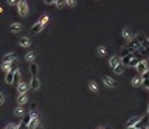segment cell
Segmentation results:
<instances>
[{
  "label": "cell",
  "instance_id": "ba28073f",
  "mask_svg": "<svg viewBox=\"0 0 149 129\" xmlns=\"http://www.w3.org/2000/svg\"><path fill=\"white\" fill-rule=\"evenodd\" d=\"M26 89H28V86H26L25 82H20V84L17 86V90L20 95H26Z\"/></svg>",
  "mask_w": 149,
  "mask_h": 129
},
{
  "label": "cell",
  "instance_id": "2e32d148",
  "mask_svg": "<svg viewBox=\"0 0 149 129\" xmlns=\"http://www.w3.org/2000/svg\"><path fill=\"white\" fill-rule=\"evenodd\" d=\"M30 72H31V75H33V78L34 76H37V66H36V64H30Z\"/></svg>",
  "mask_w": 149,
  "mask_h": 129
},
{
  "label": "cell",
  "instance_id": "484cf974",
  "mask_svg": "<svg viewBox=\"0 0 149 129\" xmlns=\"http://www.w3.org/2000/svg\"><path fill=\"white\" fill-rule=\"evenodd\" d=\"M47 22H48V14H44V16H42V19H40V24L45 25Z\"/></svg>",
  "mask_w": 149,
  "mask_h": 129
},
{
  "label": "cell",
  "instance_id": "8fae6325",
  "mask_svg": "<svg viewBox=\"0 0 149 129\" xmlns=\"http://www.w3.org/2000/svg\"><path fill=\"white\" fill-rule=\"evenodd\" d=\"M17 103H19V106H24L25 103H28V97H26V95H19Z\"/></svg>",
  "mask_w": 149,
  "mask_h": 129
},
{
  "label": "cell",
  "instance_id": "d6986e66",
  "mask_svg": "<svg viewBox=\"0 0 149 129\" xmlns=\"http://www.w3.org/2000/svg\"><path fill=\"white\" fill-rule=\"evenodd\" d=\"M42 26H44V25H42L40 22H37V24H34V25H33V28H31V30H33V33H39L40 30H42Z\"/></svg>",
  "mask_w": 149,
  "mask_h": 129
},
{
  "label": "cell",
  "instance_id": "7402d4cb",
  "mask_svg": "<svg viewBox=\"0 0 149 129\" xmlns=\"http://www.w3.org/2000/svg\"><path fill=\"white\" fill-rule=\"evenodd\" d=\"M30 121H31V113H30V115H25V117H24V120H22V123L28 126V124H30Z\"/></svg>",
  "mask_w": 149,
  "mask_h": 129
},
{
  "label": "cell",
  "instance_id": "6da1fadb",
  "mask_svg": "<svg viewBox=\"0 0 149 129\" xmlns=\"http://www.w3.org/2000/svg\"><path fill=\"white\" fill-rule=\"evenodd\" d=\"M17 9H19V14L25 17L26 14H28V3L26 2H19L17 3Z\"/></svg>",
  "mask_w": 149,
  "mask_h": 129
},
{
  "label": "cell",
  "instance_id": "9a60e30c",
  "mask_svg": "<svg viewBox=\"0 0 149 129\" xmlns=\"http://www.w3.org/2000/svg\"><path fill=\"white\" fill-rule=\"evenodd\" d=\"M25 113V107L24 106H19V107H16V111H14V115L16 117H22Z\"/></svg>",
  "mask_w": 149,
  "mask_h": 129
},
{
  "label": "cell",
  "instance_id": "ac0fdd59",
  "mask_svg": "<svg viewBox=\"0 0 149 129\" xmlns=\"http://www.w3.org/2000/svg\"><path fill=\"white\" fill-rule=\"evenodd\" d=\"M20 30H22L20 24H13V25H11V31H13V33H19Z\"/></svg>",
  "mask_w": 149,
  "mask_h": 129
},
{
  "label": "cell",
  "instance_id": "4dcf8cb0",
  "mask_svg": "<svg viewBox=\"0 0 149 129\" xmlns=\"http://www.w3.org/2000/svg\"><path fill=\"white\" fill-rule=\"evenodd\" d=\"M19 129H30V128L26 126V124H24V123H20V124H19Z\"/></svg>",
  "mask_w": 149,
  "mask_h": 129
},
{
  "label": "cell",
  "instance_id": "5bb4252c",
  "mask_svg": "<svg viewBox=\"0 0 149 129\" xmlns=\"http://www.w3.org/2000/svg\"><path fill=\"white\" fill-rule=\"evenodd\" d=\"M141 78H143V82H141V84H143V87H146V89H149V73L146 72V73H144Z\"/></svg>",
  "mask_w": 149,
  "mask_h": 129
},
{
  "label": "cell",
  "instance_id": "44dd1931",
  "mask_svg": "<svg viewBox=\"0 0 149 129\" xmlns=\"http://www.w3.org/2000/svg\"><path fill=\"white\" fill-rule=\"evenodd\" d=\"M113 72H115V73H117V75H120V73H123V72H124V66H123V64H120V66H117V67H115V69H113Z\"/></svg>",
  "mask_w": 149,
  "mask_h": 129
},
{
  "label": "cell",
  "instance_id": "e575fe53",
  "mask_svg": "<svg viewBox=\"0 0 149 129\" xmlns=\"http://www.w3.org/2000/svg\"><path fill=\"white\" fill-rule=\"evenodd\" d=\"M99 129H104V128H99Z\"/></svg>",
  "mask_w": 149,
  "mask_h": 129
},
{
  "label": "cell",
  "instance_id": "8992f818",
  "mask_svg": "<svg viewBox=\"0 0 149 129\" xmlns=\"http://www.w3.org/2000/svg\"><path fill=\"white\" fill-rule=\"evenodd\" d=\"M14 61H16V53H8V55H5L3 56V62H14Z\"/></svg>",
  "mask_w": 149,
  "mask_h": 129
},
{
  "label": "cell",
  "instance_id": "4316f807",
  "mask_svg": "<svg viewBox=\"0 0 149 129\" xmlns=\"http://www.w3.org/2000/svg\"><path fill=\"white\" fill-rule=\"evenodd\" d=\"M133 86H138V84H141L143 82V78H133Z\"/></svg>",
  "mask_w": 149,
  "mask_h": 129
},
{
  "label": "cell",
  "instance_id": "603a6c76",
  "mask_svg": "<svg viewBox=\"0 0 149 129\" xmlns=\"http://www.w3.org/2000/svg\"><path fill=\"white\" fill-rule=\"evenodd\" d=\"M55 5H56V6H58V8H59V9H62V8H64V6H65V5H67V2H62V0H58V2H56V3H55Z\"/></svg>",
  "mask_w": 149,
  "mask_h": 129
},
{
  "label": "cell",
  "instance_id": "cb8c5ba5",
  "mask_svg": "<svg viewBox=\"0 0 149 129\" xmlns=\"http://www.w3.org/2000/svg\"><path fill=\"white\" fill-rule=\"evenodd\" d=\"M98 55L99 56H104L106 55V48L102 47V45H99V47H98Z\"/></svg>",
  "mask_w": 149,
  "mask_h": 129
},
{
  "label": "cell",
  "instance_id": "5b68a950",
  "mask_svg": "<svg viewBox=\"0 0 149 129\" xmlns=\"http://www.w3.org/2000/svg\"><path fill=\"white\" fill-rule=\"evenodd\" d=\"M109 64L113 67V69H115L117 66H120V64H121V56H112L110 61H109Z\"/></svg>",
  "mask_w": 149,
  "mask_h": 129
},
{
  "label": "cell",
  "instance_id": "d6a6232c",
  "mask_svg": "<svg viewBox=\"0 0 149 129\" xmlns=\"http://www.w3.org/2000/svg\"><path fill=\"white\" fill-rule=\"evenodd\" d=\"M146 129H149V117H148V121H146Z\"/></svg>",
  "mask_w": 149,
  "mask_h": 129
},
{
  "label": "cell",
  "instance_id": "52a82bcc",
  "mask_svg": "<svg viewBox=\"0 0 149 129\" xmlns=\"http://www.w3.org/2000/svg\"><path fill=\"white\" fill-rule=\"evenodd\" d=\"M39 86H40V82H39V79H37V76L31 78V82H30V87H31L33 90H37V89H39Z\"/></svg>",
  "mask_w": 149,
  "mask_h": 129
},
{
  "label": "cell",
  "instance_id": "f546056e",
  "mask_svg": "<svg viewBox=\"0 0 149 129\" xmlns=\"http://www.w3.org/2000/svg\"><path fill=\"white\" fill-rule=\"evenodd\" d=\"M5 129H19V128L16 126V124H8V126H6Z\"/></svg>",
  "mask_w": 149,
  "mask_h": 129
},
{
  "label": "cell",
  "instance_id": "d4e9b609",
  "mask_svg": "<svg viewBox=\"0 0 149 129\" xmlns=\"http://www.w3.org/2000/svg\"><path fill=\"white\" fill-rule=\"evenodd\" d=\"M19 79H20V72H16V73H14V82H17V86L20 84V82H19Z\"/></svg>",
  "mask_w": 149,
  "mask_h": 129
},
{
  "label": "cell",
  "instance_id": "277c9868",
  "mask_svg": "<svg viewBox=\"0 0 149 129\" xmlns=\"http://www.w3.org/2000/svg\"><path fill=\"white\" fill-rule=\"evenodd\" d=\"M37 123H39V117H37V113L36 112H31V121H30L28 128L30 129H34V128L37 126Z\"/></svg>",
  "mask_w": 149,
  "mask_h": 129
},
{
  "label": "cell",
  "instance_id": "e0dca14e",
  "mask_svg": "<svg viewBox=\"0 0 149 129\" xmlns=\"http://www.w3.org/2000/svg\"><path fill=\"white\" fill-rule=\"evenodd\" d=\"M34 58H36V55H34V51H30V53H26V56H25V59L28 61V62H31V64H33Z\"/></svg>",
  "mask_w": 149,
  "mask_h": 129
},
{
  "label": "cell",
  "instance_id": "30bf717a",
  "mask_svg": "<svg viewBox=\"0 0 149 129\" xmlns=\"http://www.w3.org/2000/svg\"><path fill=\"white\" fill-rule=\"evenodd\" d=\"M89 87H90V90H92L93 93H99V87H98V84H96L95 81H90V82H89Z\"/></svg>",
  "mask_w": 149,
  "mask_h": 129
},
{
  "label": "cell",
  "instance_id": "1f68e13d",
  "mask_svg": "<svg viewBox=\"0 0 149 129\" xmlns=\"http://www.w3.org/2000/svg\"><path fill=\"white\" fill-rule=\"evenodd\" d=\"M8 3H9V5H17L19 2H16V0H8Z\"/></svg>",
  "mask_w": 149,
  "mask_h": 129
},
{
  "label": "cell",
  "instance_id": "4fadbf2b",
  "mask_svg": "<svg viewBox=\"0 0 149 129\" xmlns=\"http://www.w3.org/2000/svg\"><path fill=\"white\" fill-rule=\"evenodd\" d=\"M5 81H6V84H13V82H14V73H13V72H8V73H6Z\"/></svg>",
  "mask_w": 149,
  "mask_h": 129
},
{
  "label": "cell",
  "instance_id": "9c48e42d",
  "mask_svg": "<svg viewBox=\"0 0 149 129\" xmlns=\"http://www.w3.org/2000/svg\"><path fill=\"white\" fill-rule=\"evenodd\" d=\"M104 82L109 87H117V81H115V79H112L110 76H104Z\"/></svg>",
  "mask_w": 149,
  "mask_h": 129
},
{
  "label": "cell",
  "instance_id": "83f0119b",
  "mask_svg": "<svg viewBox=\"0 0 149 129\" xmlns=\"http://www.w3.org/2000/svg\"><path fill=\"white\" fill-rule=\"evenodd\" d=\"M67 5H68V6H71V8H73V6L76 5V2H75V0H67Z\"/></svg>",
  "mask_w": 149,
  "mask_h": 129
},
{
  "label": "cell",
  "instance_id": "836d02e7",
  "mask_svg": "<svg viewBox=\"0 0 149 129\" xmlns=\"http://www.w3.org/2000/svg\"><path fill=\"white\" fill-rule=\"evenodd\" d=\"M126 129H135V128H126Z\"/></svg>",
  "mask_w": 149,
  "mask_h": 129
},
{
  "label": "cell",
  "instance_id": "ffe728a7",
  "mask_svg": "<svg viewBox=\"0 0 149 129\" xmlns=\"http://www.w3.org/2000/svg\"><path fill=\"white\" fill-rule=\"evenodd\" d=\"M19 44H20L22 47H28V45H30V39H28V37H22V39L19 41Z\"/></svg>",
  "mask_w": 149,
  "mask_h": 129
},
{
  "label": "cell",
  "instance_id": "7c38bea8",
  "mask_svg": "<svg viewBox=\"0 0 149 129\" xmlns=\"http://www.w3.org/2000/svg\"><path fill=\"white\" fill-rule=\"evenodd\" d=\"M123 37H124V39H126V41H129V42H131V41L133 39V36H132V33H131V31H129V30H127V28H124V31H123Z\"/></svg>",
  "mask_w": 149,
  "mask_h": 129
},
{
  "label": "cell",
  "instance_id": "3957f363",
  "mask_svg": "<svg viewBox=\"0 0 149 129\" xmlns=\"http://www.w3.org/2000/svg\"><path fill=\"white\" fill-rule=\"evenodd\" d=\"M140 120H141V117H140V115L129 118V120H127V123H126V128H135L137 124H138V121H140Z\"/></svg>",
  "mask_w": 149,
  "mask_h": 129
},
{
  "label": "cell",
  "instance_id": "f1b7e54d",
  "mask_svg": "<svg viewBox=\"0 0 149 129\" xmlns=\"http://www.w3.org/2000/svg\"><path fill=\"white\" fill-rule=\"evenodd\" d=\"M3 103H5V95H3V93H0V106H2Z\"/></svg>",
  "mask_w": 149,
  "mask_h": 129
},
{
  "label": "cell",
  "instance_id": "7a4b0ae2",
  "mask_svg": "<svg viewBox=\"0 0 149 129\" xmlns=\"http://www.w3.org/2000/svg\"><path fill=\"white\" fill-rule=\"evenodd\" d=\"M135 67H137V72H138V73L141 75V76H143V75L148 72V64L144 62V61H141V62H138Z\"/></svg>",
  "mask_w": 149,
  "mask_h": 129
}]
</instances>
